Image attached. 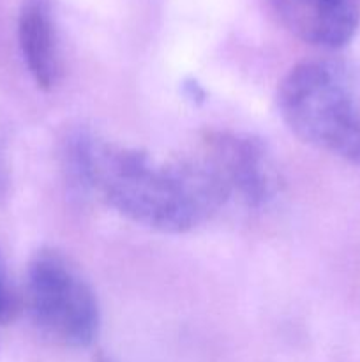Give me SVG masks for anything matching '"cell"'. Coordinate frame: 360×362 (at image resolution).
I'll list each match as a JSON object with an SVG mask.
<instances>
[{
  "instance_id": "obj_1",
  "label": "cell",
  "mask_w": 360,
  "mask_h": 362,
  "mask_svg": "<svg viewBox=\"0 0 360 362\" xmlns=\"http://www.w3.org/2000/svg\"><path fill=\"white\" fill-rule=\"evenodd\" d=\"M64 156L78 187L94 193L131 221L159 232H191L229 198L205 156L155 159L87 131L71 134Z\"/></svg>"
},
{
  "instance_id": "obj_2",
  "label": "cell",
  "mask_w": 360,
  "mask_h": 362,
  "mask_svg": "<svg viewBox=\"0 0 360 362\" xmlns=\"http://www.w3.org/2000/svg\"><path fill=\"white\" fill-rule=\"evenodd\" d=\"M277 108L300 140L360 166V108L337 64L309 60L292 67L279 83Z\"/></svg>"
},
{
  "instance_id": "obj_3",
  "label": "cell",
  "mask_w": 360,
  "mask_h": 362,
  "mask_svg": "<svg viewBox=\"0 0 360 362\" xmlns=\"http://www.w3.org/2000/svg\"><path fill=\"white\" fill-rule=\"evenodd\" d=\"M25 304L35 327L60 345L83 349L99 332V306L80 272L55 250H41L27 269Z\"/></svg>"
},
{
  "instance_id": "obj_4",
  "label": "cell",
  "mask_w": 360,
  "mask_h": 362,
  "mask_svg": "<svg viewBox=\"0 0 360 362\" xmlns=\"http://www.w3.org/2000/svg\"><path fill=\"white\" fill-rule=\"evenodd\" d=\"M203 156L224 182L249 207H263L279 191V173L261 138L235 131H208Z\"/></svg>"
},
{
  "instance_id": "obj_5",
  "label": "cell",
  "mask_w": 360,
  "mask_h": 362,
  "mask_svg": "<svg viewBox=\"0 0 360 362\" xmlns=\"http://www.w3.org/2000/svg\"><path fill=\"white\" fill-rule=\"evenodd\" d=\"M277 20L304 42L320 48L348 45L360 25V0H268Z\"/></svg>"
},
{
  "instance_id": "obj_6",
  "label": "cell",
  "mask_w": 360,
  "mask_h": 362,
  "mask_svg": "<svg viewBox=\"0 0 360 362\" xmlns=\"http://www.w3.org/2000/svg\"><path fill=\"white\" fill-rule=\"evenodd\" d=\"M18 41L35 85L52 90L60 76L59 45L52 0H23L18 16Z\"/></svg>"
},
{
  "instance_id": "obj_7",
  "label": "cell",
  "mask_w": 360,
  "mask_h": 362,
  "mask_svg": "<svg viewBox=\"0 0 360 362\" xmlns=\"http://www.w3.org/2000/svg\"><path fill=\"white\" fill-rule=\"evenodd\" d=\"M18 308H20V304H18L16 296L7 283L2 260H0V324H11L16 318Z\"/></svg>"
},
{
  "instance_id": "obj_8",
  "label": "cell",
  "mask_w": 360,
  "mask_h": 362,
  "mask_svg": "<svg viewBox=\"0 0 360 362\" xmlns=\"http://www.w3.org/2000/svg\"><path fill=\"white\" fill-rule=\"evenodd\" d=\"M97 362H109L108 359H104V357H99V361Z\"/></svg>"
}]
</instances>
